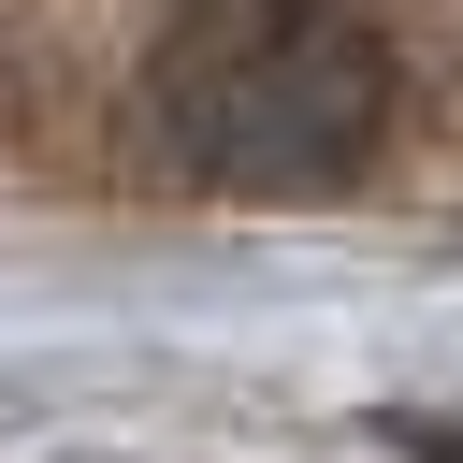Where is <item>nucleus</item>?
Masks as SVG:
<instances>
[{
  "mask_svg": "<svg viewBox=\"0 0 463 463\" xmlns=\"http://www.w3.org/2000/svg\"><path fill=\"white\" fill-rule=\"evenodd\" d=\"M145 116L203 188H347L391 130V43L347 0H188L145 58Z\"/></svg>",
  "mask_w": 463,
  "mask_h": 463,
  "instance_id": "f257e3e1",
  "label": "nucleus"
}]
</instances>
